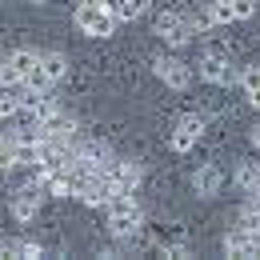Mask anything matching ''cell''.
Returning a JSON list of instances; mask_svg holds the SVG:
<instances>
[{"instance_id":"1","label":"cell","mask_w":260,"mask_h":260,"mask_svg":"<svg viewBox=\"0 0 260 260\" xmlns=\"http://www.w3.org/2000/svg\"><path fill=\"white\" fill-rule=\"evenodd\" d=\"M104 208H108V232H112L116 240L136 236V228L144 224V208L132 200V192H116Z\"/></svg>"},{"instance_id":"2","label":"cell","mask_w":260,"mask_h":260,"mask_svg":"<svg viewBox=\"0 0 260 260\" xmlns=\"http://www.w3.org/2000/svg\"><path fill=\"white\" fill-rule=\"evenodd\" d=\"M76 28L84 36H112L116 32V12L108 0H80L76 4Z\"/></svg>"},{"instance_id":"3","label":"cell","mask_w":260,"mask_h":260,"mask_svg":"<svg viewBox=\"0 0 260 260\" xmlns=\"http://www.w3.org/2000/svg\"><path fill=\"white\" fill-rule=\"evenodd\" d=\"M152 72H156V80H164V84L176 88V92H184V88L192 84V68L184 64V60H176V56H156V60H152Z\"/></svg>"},{"instance_id":"4","label":"cell","mask_w":260,"mask_h":260,"mask_svg":"<svg viewBox=\"0 0 260 260\" xmlns=\"http://www.w3.org/2000/svg\"><path fill=\"white\" fill-rule=\"evenodd\" d=\"M156 36H160L164 44H172V48H184L192 40V20H184L176 12H160L156 16Z\"/></svg>"},{"instance_id":"5","label":"cell","mask_w":260,"mask_h":260,"mask_svg":"<svg viewBox=\"0 0 260 260\" xmlns=\"http://www.w3.org/2000/svg\"><path fill=\"white\" fill-rule=\"evenodd\" d=\"M40 204H44V184H40V180L32 176L28 184H20V192L12 196V216L28 224L36 212H40Z\"/></svg>"},{"instance_id":"6","label":"cell","mask_w":260,"mask_h":260,"mask_svg":"<svg viewBox=\"0 0 260 260\" xmlns=\"http://www.w3.org/2000/svg\"><path fill=\"white\" fill-rule=\"evenodd\" d=\"M224 252L228 256H260V228H232L224 236Z\"/></svg>"},{"instance_id":"7","label":"cell","mask_w":260,"mask_h":260,"mask_svg":"<svg viewBox=\"0 0 260 260\" xmlns=\"http://www.w3.org/2000/svg\"><path fill=\"white\" fill-rule=\"evenodd\" d=\"M104 172L112 176V188H116V192H136L140 180H144V168H140L136 160H112Z\"/></svg>"},{"instance_id":"8","label":"cell","mask_w":260,"mask_h":260,"mask_svg":"<svg viewBox=\"0 0 260 260\" xmlns=\"http://www.w3.org/2000/svg\"><path fill=\"white\" fill-rule=\"evenodd\" d=\"M200 76H204L208 84H232V80H240V72L228 64L220 52H208V56L200 60Z\"/></svg>"},{"instance_id":"9","label":"cell","mask_w":260,"mask_h":260,"mask_svg":"<svg viewBox=\"0 0 260 260\" xmlns=\"http://www.w3.org/2000/svg\"><path fill=\"white\" fill-rule=\"evenodd\" d=\"M200 136H204V120H200V116H184V120L176 124V132L168 136V144H172V152H188Z\"/></svg>"},{"instance_id":"10","label":"cell","mask_w":260,"mask_h":260,"mask_svg":"<svg viewBox=\"0 0 260 260\" xmlns=\"http://www.w3.org/2000/svg\"><path fill=\"white\" fill-rule=\"evenodd\" d=\"M220 184H224V176H220L216 164H204V168H196V172H192L196 196H216V192H220Z\"/></svg>"},{"instance_id":"11","label":"cell","mask_w":260,"mask_h":260,"mask_svg":"<svg viewBox=\"0 0 260 260\" xmlns=\"http://www.w3.org/2000/svg\"><path fill=\"white\" fill-rule=\"evenodd\" d=\"M40 68H44L48 80L56 84V80H64V76H68V56H64V52H40Z\"/></svg>"},{"instance_id":"12","label":"cell","mask_w":260,"mask_h":260,"mask_svg":"<svg viewBox=\"0 0 260 260\" xmlns=\"http://www.w3.org/2000/svg\"><path fill=\"white\" fill-rule=\"evenodd\" d=\"M236 188L244 196L260 192V164H240V168H236Z\"/></svg>"},{"instance_id":"13","label":"cell","mask_w":260,"mask_h":260,"mask_svg":"<svg viewBox=\"0 0 260 260\" xmlns=\"http://www.w3.org/2000/svg\"><path fill=\"white\" fill-rule=\"evenodd\" d=\"M108 4H112L116 20H136V16L148 12V0H108Z\"/></svg>"},{"instance_id":"14","label":"cell","mask_w":260,"mask_h":260,"mask_svg":"<svg viewBox=\"0 0 260 260\" xmlns=\"http://www.w3.org/2000/svg\"><path fill=\"white\" fill-rule=\"evenodd\" d=\"M8 64L16 68L20 76H28V72L40 64V52H32V48H16V52H8Z\"/></svg>"},{"instance_id":"15","label":"cell","mask_w":260,"mask_h":260,"mask_svg":"<svg viewBox=\"0 0 260 260\" xmlns=\"http://www.w3.org/2000/svg\"><path fill=\"white\" fill-rule=\"evenodd\" d=\"M240 84H244V96H248V104H256V108H260V64L244 68V72H240Z\"/></svg>"},{"instance_id":"16","label":"cell","mask_w":260,"mask_h":260,"mask_svg":"<svg viewBox=\"0 0 260 260\" xmlns=\"http://www.w3.org/2000/svg\"><path fill=\"white\" fill-rule=\"evenodd\" d=\"M8 256H16V260H36V256H44V248H40L36 240H12V244H8Z\"/></svg>"},{"instance_id":"17","label":"cell","mask_w":260,"mask_h":260,"mask_svg":"<svg viewBox=\"0 0 260 260\" xmlns=\"http://www.w3.org/2000/svg\"><path fill=\"white\" fill-rule=\"evenodd\" d=\"M240 224L244 228H260V192H248L244 212H240Z\"/></svg>"},{"instance_id":"18","label":"cell","mask_w":260,"mask_h":260,"mask_svg":"<svg viewBox=\"0 0 260 260\" xmlns=\"http://www.w3.org/2000/svg\"><path fill=\"white\" fill-rule=\"evenodd\" d=\"M24 88H36V92H48V88H52V80H48V72H44V68L36 64L32 72L24 76Z\"/></svg>"},{"instance_id":"19","label":"cell","mask_w":260,"mask_h":260,"mask_svg":"<svg viewBox=\"0 0 260 260\" xmlns=\"http://www.w3.org/2000/svg\"><path fill=\"white\" fill-rule=\"evenodd\" d=\"M208 12H212V20H216V24L236 20V16H232V0H208Z\"/></svg>"},{"instance_id":"20","label":"cell","mask_w":260,"mask_h":260,"mask_svg":"<svg viewBox=\"0 0 260 260\" xmlns=\"http://www.w3.org/2000/svg\"><path fill=\"white\" fill-rule=\"evenodd\" d=\"M20 84H24V76L8 64V56H4V64H0V88H20Z\"/></svg>"},{"instance_id":"21","label":"cell","mask_w":260,"mask_h":260,"mask_svg":"<svg viewBox=\"0 0 260 260\" xmlns=\"http://www.w3.org/2000/svg\"><path fill=\"white\" fill-rule=\"evenodd\" d=\"M252 12H256V0H232V16L236 20H248Z\"/></svg>"},{"instance_id":"22","label":"cell","mask_w":260,"mask_h":260,"mask_svg":"<svg viewBox=\"0 0 260 260\" xmlns=\"http://www.w3.org/2000/svg\"><path fill=\"white\" fill-rule=\"evenodd\" d=\"M208 28H216V20H212V12L204 8V12H196V16H192V32H208Z\"/></svg>"},{"instance_id":"23","label":"cell","mask_w":260,"mask_h":260,"mask_svg":"<svg viewBox=\"0 0 260 260\" xmlns=\"http://www.w3.org/2000/svg\"><path fill=\"white\" fill-rule=\"evenodd\" d=\"M164 256L184 260V256H188V244H184V240H176V244H164Z\"/></svg>"},{"instance_id":"24","label":"cell","mask_w":260,"mask_h":260,"mask_svg":"<svg viewBox=\"0 0 260 260\" xmlns=\"http://www.w3.org/2000/svg\"><path fill=\"white\" fill-rule=\"evenodd\" d=\"M248 140H252V144H256V148H260V124H256V128H252V132H248Z\"/></svg>"},{"instance_id":"25","label":"cell","mask_w":260,"mask_h":260,"mask_svg":"<svg viewBox=\"0 0 260 260\" xmlns=\"http://www.w3.org/2000/svg\"><path fill=\"white\" fill-rule=\"evenodd\" d=\"M4 252H8V244H4V240H0V256H4Z\"/></svg>"},{"instance_id":"26","label":"cell","mask_w":260,"mask_h":260,"mask_svg":"<svg viewBox=\"0 0 260 260\" xmlns=\"http://www.w3.org/2000/svg\"><path fill=\"white\" fill-rule=\"evenodd\" d=\"M0 64H4V56H0Z\"/></svg>"}]
</instances>
